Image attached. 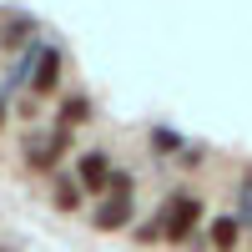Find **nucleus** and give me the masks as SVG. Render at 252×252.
<instances>
[{"label":"nucleus","instance_id":"obj_5","mask_svg":"<svg viewBox=\"0 0 252 252\" xmlns=\"http://www.w3.org/2000/svg\"><path fill=\"white\" fill-rule=\"evenodd\" d=\"M31 86H35V96H51L61 86V51H40V66L31 76Z\"/></svg>","mask_w":252,"mask_h":252},{"label":"nucleus","instance_id":"obj_1","mask_svg":"<svg viewBox=\"0 0 252 252\" xmlns=\"http://www.w3.org/2000/svg\"><path fill=\"white\" fill-rule=\"evenodd\" d=\"M197 217H202L197 197H192V192H177L172 202H166V212H161V232L172 237V242H182V237H187V232L197 227Z\"/></svg>","mask_w":252,"mask_h":252},{"label":"nucleus","instance_id":"obj_9","mask_svg":"<svg viewBox=\"0 0 252 252\" xmlns=\"http://www.w3.org/2000/svg\"><path fill=\"white\" fill-rule=\"evenodd\" d=\"M26 40H31V20L20 15V20H10V26H5V46H26Z\"/></svg>","mask_w":252,"mask_h":252},{"label":"nucleus","instance_id":"obj_10","mask_svg":"<svg viewBox=\"0 0 252 252\" xmlns=\"http://www.w3.org/2000/svg\"><path fill=\"white\" fill-rule=\"evenodd\" d=\"M242 217L252 222V187H247V192H242Z\"/></svg>","mask_w":252,"mask_h":252},{"label":"nucleus","instance_id":"obj_3","mask_svg":"<svg viewBox=\"0 0 252 252\" xmlns=\"http://www.w3.org/2000/svg\"><path fill=\"white\" fill-rule=\"evenodd\" d=\"M126 222H131V197L111 192L106 202L96 207V227H101V232H116V227H126Z\"/></svg>","mask_w":252,"mask_h":252},{"label":"nucleus","instance_id":"obj_2","mask_svg":"<svg viewBox=\"0 0 252 252\" xmlns=\"http://www.w3.org/2000/svg\"><path fill=\"white\" fill-rule=\"evenodd\" d=\"M61 146H66V126H61L56 136H31L26 161H31V166H40V172H51V166H56V157H61Z\"/></svg>","mask_w":252,"mask_h":252},{"label":"nucleus","instance_id":"obj_11","mask_svg":"<svg viewBox=\"0 0 252 252\" xmlns=\"http://www.w3.org/2000/svg\"><path fill=\"white\" fill-rule=\"evenodd\" d=\"M0 121H5V106H0Z\"/></svg>","mask_w":252,"mask_h":252},{"label":"nucleus","instance_id":"obj_8","mask_svg":"<svg viewBox=\"0 0 252 252\" xmlns=\"http://www.w3.org/2000/svg\"><path fill=\"white\" fill-rule=\"evenodd\" d=\"M86 116H91V101H86V96H71L66 106H61V121H66V126H81Z\"/></svg>","mask_w":252,"mask_h":252},{"label":"nucleus","instance_id":"obj_7","mask_svg":"<svg viewBox=\"0 0 252 252\" xmlns=\"http://www.w3.org/2000/svg\"><path fill=\"white\" fill-rule=\"evenodd\" d=\"M51 197H56V207H61V212H76V207H81V192H76V182H66V177H61V182L51 187Z\"/></svg>","mask_w":252,"mask_h":252},{"label":"nucleus","instance_id":"obj_4","mask_svg":"<svg viewBox=\"0 0 252 252\" xmlns=\"http://www.w3.org/2000/svg\"><path fill=\"white\" fill-rule=\"evenodd\" d=\"M81 187H91V192L111 187V161H106V152H81Z\"/></svg>","mask_w":252,"mask_h":252},{"label":"nucleus","instance_id":"obj_6","mask_svg":"<svg viewBox=\"0 0 252 252\" xmlns=\"http://www.w3.org/2000/svg\"><path fill=\"white\" fill-rule=\"evenodd\" d=\"M212 247H217V252H232V247H237V222H232V217H217V222H212Z\"/></svg>","mask_w":252,"mask_h":252}]
</instances>
